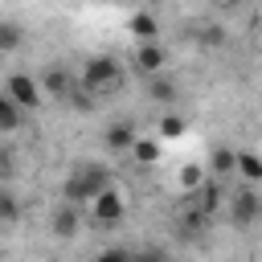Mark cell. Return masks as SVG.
Returning a JSON list of instances; mask_svg holds the SVG:
<instances>
[{
    "mask_svg": "<svg viewBox=\"0 0 262 262\" xmlns=\"http://www.w3.org/2000/svg\"><path fill=\"white\" fill-rule=\"evenodd\" d=\"M111 188V172L102 168V164H94V160H78V168L66 176V184H61V201L66 205H74V209H82V205H90L98 192H106Z\"/></svg>",
    "mask_w": 262,
    "mask_h": 262,
    "instance_id": "1",
    "label": "cell"
},
{
    "mask_svg": "<svg viewBox=\"0 0 262 262\" xmlns=\"http://www.w3.org/2000/svg\"><path fill=\"white\" fill-rule=\"evenodd\" d=\"M119 78H123V66H119V57H111V53H94V57H86V66H82V90H86L90 98L102 94V90H115Z\"/></svg>",
    "mask_w": 262,
    "mask_h": 262,
    "instance_id": "2",
    "label": "cell"
},
{
    "mask_svg": "<svg viewBox=\"0 0 262 262\" xmlns=\"http://www.w3.org/2000/svg\"><path fill=\"white\" fill-rule=\"evenodd\" d=\"M225 209H229L233 229H250L254 221H262V192L246 184V188H237V192L225 196Z\"/></svg>",
    "mask_w": 262,
    "mask_h": 262,
    "instance_id": "3",
    "label": "cell"
},
{
    "mask_svg": "<svg viewBox=\"0 0 262 262\" xmlns=\"http://www.w3.org/2000/svg\"><path fill=\"white\" fill-rule=\"evenodd\" d=\"M123 217H127V201H123V192H119L115 184L90 201V221H94V225H119Z\"/></svg>",
    "mask_w": 262,
    "mask_h": 262,
    "instance_id": "4",
    "label": "cell"
},
{
    "mask_svg": "<svg viewBox=\"0 0 262 262\" xmlns=\"http://www.w3.org/2000/svg\"><path fill=\"white\" fill-rule=\"evenodd\" d=\"M4 94H8L20 111H37V106H41V82H37L33 74H12L8 86H4Z\"/></svg>",
    "mask_w": 262,
    "mask_h": 262,
    "instance_id": "5",
    "label": "cell"
},
{
    "mask_svg": "<svg viewBox=\"0 0 262 262\" xmlns=\"http://www.w3.org/2000/svg\"><path fill=\"white\" fill-rule=\"evenodd\" d=\"M135 139H139V131H135L131 119H115V123L102 131V143H106V151H115V156H131Z\"/></svg>",
    "mask_w": 262,
    "mask_h": 262,
    "instance_id": "6",
    "label": "cell"
},
{
    "mask_svg": "<svg viewBox=\"0 0 262 262\" xmlns=\"http://www.w3.org/2000/svg\"><path fill=\"white\" fill-rule=\"evenodd\" d=\"M131 66H135L143 78H156V74H164L168 53H164V45H160V41H156V45H139V49H135V57H131Z\"/></svg>",
    "mask_w": 262,
    "mask_h": 262,
    "instance_id": "7",
    "label": "cell"
},
{
    "mask_svg": "<svg viewBox=\"0 0 262 262\" xmlns=\"http://www.w3.org/2000/svg\"><path fill=\"white\" fill-rule=\"evenodd\" d=\"M221 205H225V188H221V180H205V184L192 192V209H196L205 221H209Z\"/></svg>",
    "mask_w": 262,
    "mask_h": 262,
    "instance_id": "8",
    "label": "cell"
},
{
    "mask_svg": "<svg viewBox=\"0 0 262 262\" xmlns=\"http://www.w3.org/2000/svg\"><path fill=\"white\" fill-rule=\"evenodd\" d=\"M78 225H82V217H78V209L66 205V201H61V205L53 209V217H49V233H53V237H74Z\"/></svg>",
    "mask_w": 262,
    "mask_h": 262,
    "instance_id": "9",
    "label": "cell"
},
{
    "mask_svg": "<svg viewBox=\"0 0 262 262\" xmlns=\"http://www.w3.org/2000/svg\"><path fill=\"white\" fill-rule=\"evenodd\" d=\"M127 29L135 33V41H139V45H156V37H160V20H156L151 12H131Z\"/></svg>",
    "mask_w": 262,
    "mask_h": 262,
    "instance_id": "10",
    "label": "cell"
},
{
    "mask_svg": "<svg viewBox=\"0 0 262 262\" xmlns=\"http://www.w3.org/2000/svg\"><path fill=\"white\" fill-rule=\"evenodd\" d=\"M45 90H49L53 98H70V94H74V78H70L61 66H49L45 78H41V94H45Z\"/></svg>",
    "mask_w": 262,
    "mask_h": 262,
    "instance_id": "11",
    "label": "cell"
},
{
    "mask_svg": "<svg viewBox=\"0 0 262 262\" xmlns=\"http://www.w3.org/2000/svg\"><path fill=\"white\" fill-rule=\"evenodd\" d=\"M209 172H213V180L233 176V172H237V151H229V147H213V156H209Z\"/></svg>",
    "mask_w": 262,
    "mask_h": 262,
    "instance_id": "12",
    "label": "cell"
},
{
    "mask_svg": "<svg viewBox=\"0 0 262 262\" xmlns=\"http://www.w3.org/2000/svg\"><path fill=\"white\" fill-rule=\"evenodd\" d=\"M237 176L254 188V184L262 180V156H258V151H237Z\"/></svg>",
    "mask_w": 262,
    "mask_h": 262,
    "instance_id": "13",
    "label": "cell"
},
{
    "mask_svg": "<svg viewBox=\"0 0 262 262\" xmlns=\"http://www.w3.org/2000/svg\"><path fill=\"white\" fill-rule=\"evenodd\" d=\"M16 221H20V201L12 188L0 184V225H16Z\"/></svg>",
    "mask_w": 262,
    "mask_h": 262,
    "instance_id": "14",
    "label": "cell"
},
{
    "mask_svg": "<svg viewBox=\"0 0 262 262\" xmlns=\"http://www.w3.org/2000/svg\"><path fill=\"white\" fill-rule=\"evenodd\" d=\"M20 119H25V111H20V106L0 90V131H16V127H20Z\"/></svg>",
    "mask_w": 262,
    "mask_h": 262,
    "instance_id": "15",
    "label": "cell"
},
{
    "mask_svg": "<svg viewBox=\"0 0 262 262\" xmlns=\"http://www.w3.org/2000/svg\"><path fill=\"white\" fill-rule=\"evenodd\" d=\"M160 160V139H135V147H131V164H156Z\"/></svg>",
    "mask_w": 262,
    "mask_h": 262,
    "instance_id": "16",
    "label": "cell"
},
{
    "mask_svg": "<svg viewBox=\"0 0 262 262\" xmlns=\"http://www.w3.org/2000/svg\"><path fill=\"white\" fill-rule=\"evenodd\" d=\"M147 90H151V98H156V102H176V82H172V78H164V74L147 78Z\"/></svg>",
    "mask_w": 262,
    "mask_h": 262,
    "instance_id": "17",
    "label": "cell"
},
{
    "mask_svg": "<svg viewBox=\"0 0 262 262\" xmlns=\"http://www.w3.org/2000/svg\"><path fill=\"white\" fill-rule=\"evenodd\" d=\"M176 180H180V188H184V192L192 196V192H196V188H201V184H205L209 176H205V168H201V164H184Z\"/></svg>",
    "mask_w": 262,
    "mask_h": 262,
    "instance_id": "18",
    "label": "cell"
},
{
    "mask_svg": "<svg viewBox=\"0 0 262 262\" xmlns=\"http://www.w3.org/2000/svg\"><path fill=\"white\" fill-rule=\"evenodd\" d=\"M156 127H160V139H180V135L188 131V123H184L180 115H160Z\"/></svg>",
    "mask_w": 262,
    "mask_h": 262,
    "instance_id": "19",
    "label": "cell"
},
{
    "mask_svg": "<svg viewBox=\"0 0 262 262\" xmlns=\"http://www.w3.org/2000/svg\"><path fill=\"white\" fill-rule=\"evenodd\" d=\"M16 45H20V25H12V20L0 16V53H12Z\"/></svg>",
    "mask_w": 262,
    "mask_h": 262,
    "instance_id": "20",
    "label": "cell"
},
{
    "mask_svg": "<svg viewBox=\"0 0 262 262\" xmlns=\"http://www.w3.org/2000/svg\"><path fill=\"white\" fill-rule=\"evenodd\" d=\"M94 262H131V254H127V250H119V246H111V250H98V254H94Z\"/></svg>",
    "mask_w": 262,
    "mask_h": 262,
    "instance_id": "21",
    "label": "cell"
},
{
    "mask_svg": "<svg viewBox=\"0 0 262 262\" xmlns=\"http://www.w3.org/2000/svg\"><path fill=\"white\" fill-rule=\"evenodd\" d=\"M196 41H201V45H221V41H225V33H221L217 25H209L205 33H196Z\"/></svg>",
    "mask_w": 262,
    "mask_h": 262,
    "instance_id": "22",
    "label": "cell"
},
{
    "mask_svg": "<svg viewBox=\"0 0 262 262\" xmlns=\"http://www.w3.org/2000/svg\"><path fill=\"white\" fill-rule=\"evenodd\" d=\"M131 262H168L160 250H139V254H131Z\"/></svg>",
    "mask_w": 262,
    "mask_h": 262,
    "instance_id": "23",
    "label": "cell"
},
{
    "mask_svg": "<svg viewBox=\"0 0 262 262\" xmlns=\"http://www.w3.org/2000/svg\"><path fill=\"white\" fill-rule=\"evenodd\" d=\"M8 176H12V156L0 151V180H8Z\"/></svg>",
    "mask_w": 262,
    "mask_h": 262,
    "instance_id": "24",
    "label": "cell"
}]
</instances>
